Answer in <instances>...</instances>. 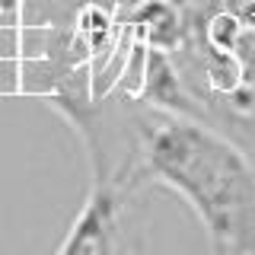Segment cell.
Listing matches in <instances>:
<instances>
[{"label":"cell","instance_id":"cell-3","mask_svg":"<svg viewBox=\"0 0 255 255\" xmlns=\"http://www.w3.org/2000/svg\"><path fill=\"white\" fill-rule=\"evenodd\" d=\"M64 0H22V22H54L61 19Z\"/></svg>","mask_w":255,"mask_h":255},{"label":"cell","instance_id":"cell-1","mask_svg":"<svg viewBox=\"0 0 255 255\" xmlns=\"http://www.w3.org/2000/svg\"><path fill=\"white\" fill-rule=\"evenodd\" d=\"M137 169L198 217L211 255H255V163L223 131L122 96Z\"/></svg>","mask_w":255,"mask_h":255},{"label":"cell","instance_id":"cell-2","mask_svg":"<svg viewBox=\"0 0 255 255\" xmlns=\"http://www.w3.org/2000/svg\"><path fill=\"white\" fill-rule=\"evenodd\" d=\"M137 169L93 175L90 195L54 255H140L147 236V191Z\"/></svg>","mask_w":255,"mask_h":255}]
</instances>
